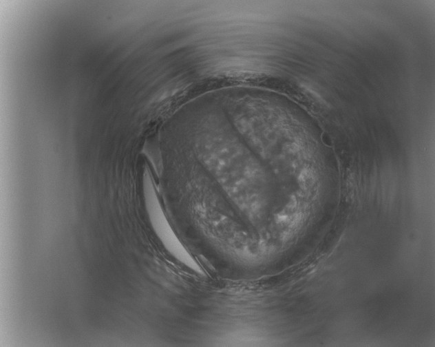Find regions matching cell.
Listing matches in <instances>:
<instances>
[{
  "mask_svg": "<svg viewBox=\"0 0 435 347\" xmlns=\"http://www.w3.org/2000/svg\"><path fill=\"white\" fill-rule=\"evenodd\" d=\"M195 213L204 232L220 246L233 252L240 251L244 247V233L226 215L205 203L198 204Z\"/></svg>",
  "mask_w": 435,
  "mask_h": 347,
  "instance_id": "6da1fadb",
  "label": "cell"
}]
</instances>
